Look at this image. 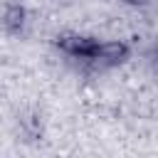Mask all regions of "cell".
<instances>
[{"label":"cell","mask_w":158,"mask_h":158,"mask_svg":"<svg viewBox=\"0 0 158 158\" xmlns=\"http://www.w3.org/2000/svg\"><path fill=\"white\" fill-rule=\"evenodd\" d=\"M20 133L27 138V141H35L42 136V116L37 111H27L20 116Z\"/></svg>","instance_id":"3957f363"},{"label":"cell","mask_w":158,"mask_h":158,"mask_svg":"<svg viewBox=\"0 0 158 158\" xmlns=\"http://www.w3.org/2000/svg\"><path fill=\"white\" fill-rule=\"evenodd\" d=\"M27 27V10L20 2H7L5 7V32L20 37Z\"/></svg>","instance_id":"7a4b0ae2"},{"label":"cell","mask_w":158,"mask_h":158,"mask_svg":"<svg viewBox=\"0 0 158 158\" xmlns=\"http://www.w3.org/2000/svg\"><path fill=\"white\" fill-rule=\"evenodd\" d=\"M128 57H131V44L128 42H123V40H104L99 44V52H96V72L118 67Z\"/></svg>","instance_id":"6da1fadb"}]
</instances>
